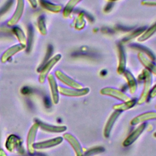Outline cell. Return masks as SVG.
Wrapping results in <instances>:
<instances>
[{"label": "cell", "mask_w": 156, "mask_h": 156, "mask_svg": "<svg viewBox=\"0 0 156 156\" xmlns=\"http://www.w3.org/2000/svg\"><path fill=\"white\" fill-rule=\"evenodd\" d=\"M143 85L138 99L136 101V104L142 105L144 104L149 98V93L152 85V74L146 69L143 71Z\"/></svg>", "instance_id": "1"}, {"label": "cell", "mask_w": 156, "mask_h": 156, "mask_svg": "<svg viewBox=\"0 0 156 156\" xmlns=\"http://www.w3.org/2000/svg\"><path fill=\"white\" fill-rule=\"evenodd\" d=\"M62 58V55L60 54H57L54 55L53 57L50 58L44 65L38 71L40 72V76L38 78V80L41 83L44 82L46 78L49 74V72L52 69V68Z\"/></svg>", "instance_id": "2"}, {"label": "cell", "mask_w": 156, "mask_h": 156, "mask_svg": "<svg viewBox=\"0 0 156 156\" xmlns=\"http://www.w3.org/2000/svg\"><path fill=\"white\" fill-rule=\"evenodd\" d=\"M99 93L103 96L112 97L121 102H126L131 99L128 94L122 91L119 89L114 87H104L100 90Z\"/></svg>", "instance_id": "3"}, {"label": "cell", "mask_w": 156, "mask_h": 156, "mask_svg": "<svg viewBox=\"0 0 156 156\" xmlns=\"http://www.w3.org/2000/svg\"><path fill=\"white\" fill-rule=\"evenodd\" d=\"M58 92L62 95L71 98H79L87 95L90 92V88L83 87L82 89H74L69 87L58 86Z\"/></svg>", "instance_id": "4"}, {"label": "cell", "mask_w": 156, "mask_h": 156, "mask_svg": "<svg viewBox=\"0 0 156 156\" xmlns=\"http://www.w3.org/2000/svg\"><path fill=\"white\" fill-rule=\"evenodd\" d=\"M54 74L59 81H60L62 83H63L69 88L74 89H82L83 88L82 84H80L71 77L68 76L60 70H56Z\"/></svg>", "instance_id": "5"}, {"label": "cell", "mask_w": 156, "mask_h": 156, "mask_svg": "<svg viewBox=\"0 0 156 156\" xmlns=\"http://www.w3.org/2000/svg\"><path fill=\"white\" fill-rule=\"evenodd\" d=\"M146 127V123H142L139 124V126L133 130L123 141L122 146L124 147H129L132 145L143 133Z\"/></svg>", "instance_id": "6"}, {"label": "cell", "mask_w": 156, "mask_h": 156, "mask_svg": "<svg viewBox=\"0 0 156 156\" xmlns=\"http://www.w3.org/2000/svg\"><path fill=\"white\" fill-rule=\"evenodd\" d=\"M63 138L70 144L76 156H84L82 145L75 136L69 133H65L63 134Z\"/></svg>", "instance_id": "7"}, {"label": "cell", "mask_w": 156, "mask_h": 156, "mask_svg": "<svg viewBox=\"0 0 156 156\" xmlns=\"http://www.w3.org/2000/svg\"><path fill=\"white\" fill-rule=\"evenodd\" d=\"M16 7L11 18L7 21L8 26L12 27L15 26L21 19L24 9V0H16Z\"/></svg>", "instance_id": "8"}, {"label": "cell", "mask_w": 156, "mask_h": 156, "mask_svg": "<svg viewBox=\"0 0 156 156\" xmlns=\"http://www.w3.org/2000/svg\"><path fill=\"white\" fill-rule=\"evenodd\" d=\"M156 120V112L149 111L141 113L134 117L130 122L131 126H135L149 121Z\"/></svg>", "instance_id": "9"}, {"label": "cell", "mask_w": 156, "mask_h": 156, "mask_svg": "<svg viewBox=\"0 0 156 156\" xmlns=\"http://www.w3.org/2000/svg\"><path fill=\"white\" fill-rule=\"evenodd\" d=\"M121 112H119L117 111H114L110 115L108 119L107 120V122L104 126V130H103V135H104V138H109L111 132H112V130L113 127V126H114L116 121L117 120V119L121 115Z\"/></svg>", "instance_id": "10"}, {"label": "cell", "mask_w": 156, "mask_h": 156, "mask_svg": "<svg viewBox=\"0 0 156 156\" xmlns=\"http://www.w3.org/2000/svg\"><path fill=\"white\" fill-rule=\"evenodd\" d=\"M117 49L118 57L117 73L118 74H122L126 70V57L125 51L121 43L118 44Z\"/></svg>", "instance_id": "11"}, {"label": "cell", "mask_w": 156, "mask_h": 156, "mask_svg": "<svg viewBox=\"0 0 156 156\" xmlns=\"http://www.w3.org/2000/svg\"><path fill=\"white\" fill-rule=\"evenodd\" d=\"M47 78L50 87L52 102L54 104H57L59 101V92L55 78L52 74H49Z\"/></svg>", "instance_id": "12"}, {"label": "cell", "mask_w": 156, "mask_h": 156, "mask_svg": "<svg viewBox=\"0 0 156 156\" xmlns=\"http://www.w3.org/2000/svg\"><path fill=\"white\" fill-rule=\"evenodd\" d=\"M137 57L141 65L145 68V69L156 76V64L154 63L152 60L149 59L144 54L141 52H138Z\"/></svg>", "instance_id": "13"}, {"label": "cell", "mask_w": 156, "mask_h": 156, "mask_svg": "<svg viewBox=\"0 0 156 156\" xmlns=\"http://www.w3.org/2000/svg\"><path fill=\"white\" fill-rule=\"evenodd\" d=\"M63 140V138L62 136H58L54 138H52L48 140L43 141L41 142L34 143L33 147L34 149H47L56 146L60 143H62Z\"/></svg>", "instance_id": "14"}, {"label": "cell", "mask_w": 156, "mask_h": 156, "mask_svg": "<svg viewBox=\"0 0 156 156\" xmlns=\"http://www.w3.org/2000/svg\"><path fill=\"white\" fill-rule=\"evenodd\" d=\"M25 47L21 44H17L13 45L9 48H8L2 55L1 57V60L2 63H5L8 61L13 55L18 53V52L22 51Z\"/></svg>", "instance_id": "15"}, {"label": "cell", "mask_w": 156, "mask_h": 156, "mask_svg": "<svg viewBox=\"0 0 156 156\" xmlns=\"http://www.w3.org/2000/svg\"><path fill=\"white\" fill-rule=\"evenodd\" d=\"M37 123L42 130L48 132L62 133V132H65L67 130V127L65 126H54V125L48 124L40 121L37 122Z\"/></svg>", "instance_id": "16"}, {"label": "cell", "mask_w": 156, "mask_h": 156, "mask_svg": "<svg viewBox=\"0 0 156 156\" xmlns=\"http://www.w3.org/2000/svg\"><path fill=\"white\" fill-rule=\"evenodd\" d=\"M123 74L126 79L129 93L132 94H135L138 88V84L135 77L130 71L127 69L124 71Z\"/></svg>", "instance_id": "17"}, {"label": "cell", "mask_w": 156, "mask_h": 156, "mask_svg": "<svg viewBox=\"0 0 156 156\" xmlns=\"http://www.w3.org/2000/svg\"><path fill=\"white\" fill-rule=\"evenodd\" d=\"M38 127H39V126L37 122L35 124H34L30 128V129L28 135H27V149H28L29 152H30L31 154L33 153L34 151V148L33 147V145L34 144V142L36 133H37Z\"/></svg>", "instance_id": "18"}, {"label": "cell", "mask_w": 156, "mask_h": 156, "mask_svg": "<svg viewBox=\"0 0 156 156\" xmlns=\"http://www.w3.org/2000/svg\"><path fill=\"white\" fill-rule=\"evenodd\" d=\"M136 104V101L135 99H130L129 101L122 102V103L115 104L113 106V109L114 111H117L119 112H123L132 108Z\"/></svg>", "instance_id": "19"}, {"label": "cell", "mask_w": 156, "mask_h": 156, "mask_svg": "<svg viewBox=\"0 0 156 156\" xmlns=\"http://www.w3.org/2000/svg\"><path fill=\"white\" fill-rule=\"evenodd\" d=\"M40 3L44 9L53 13H58L63 10L61 5L52 3L47 0H40Z\"/></svg>", "instance_id": "20"}, {"label": "cell", "mask_w": 156, "mask_h": 156, "mask_svg": "<svg viewBox=\"0 0 156 156\" xmlns=\"http://www.w3.org/2000/svg\"><path fill=\"white\" fill-rule=\"evenodd\" d=\"M82 0H69L66 5L63 8L62 13L64 17H68L74 10L76 6Z\"/></svg>", "instance_id": "21"}, {"label": "cell", "mask_w": 156, "mask_h": 156, "mask_svg": "<svg viewBox=\"0 0 156 156\" xmlns=\"http://www.w3.org/2000/svg\"><path fill=\"white\" fill-rule=\"evenodd\" d=\"M156 32V23L152 25L144 32H143L141 35L138 38V42H144L149 39Z\"/></svg>", "instance_id": "22"}, {"label": "cell", "mask_w": 156, "mask_h": 156, "mask_svg": "<svg viewBox=\"0 0 156 156\" xmlns=\"http://www.w3.org/2000/svg\"><path fill=\"white\" fill-rule=\"evenodd\" d=\"M13 32L17 37L20 44L24 46L25 48L27 45V38H26V36L23 32V31L21 30V29L19 27L15 26L13 28Z\"/></svg>", "instance_id": "23"}, {"label": "cell", "mask_w": 156, "mask_h": 156, "mask_svg": "<svg viewBox=\"0 0 156 156\" xmlns=\"http://www.w3.org/2000/svg\"><path fill=\"white\" fill-rule=\"evenodd\" d=\"M38 28L40 34L43 35L47 34V29L45 24V17L44 15H41L38 18Z\"/></svg>", "instance_id": "24"}, {"label": "cell", "mask_w": 156, "mask_h": 156, "mask_svg": "<svg viewBox=\"0 0 156 156\" xmlns=\"http://www.w3.org/2000/svg\"><path fill=\"white\" fill-rule=\"evenodd\" d=\"M34 39V30L31 25H29L27 29V45H26V51L27 52L30 51L31 46L32 45Z\"/></svg>", "instance_id": "25"}, {"label": "cell", "mask_w": 156, "mask_h": 156, "mask_svg": "<svg viewBox=\"0 0 156 156\" xmlns=\"http://www.w3.org/2000/svg\"><path fill=\"white\" fill-rule=\"evenodd\" d=\"M131 46L136 49L140 50L141 51V52L144 54L151 60H154L155 59V57H154V54L152 53V52L151 51L149 50V49H147L143 46L138 45V44H134V45H132Z\"/></svg>", "instance_id": "26"}, {"label": "cell", "mask_w": 156, "mask_h": 156, "mask_svg": "<svg viewBox=\"0 0 156 156\" xmlns=\"http://www.w3.org/2000/svg\"><path fill=\"white\" fill-rule=\"evenodd\" d=\"M13 3V0H8L6 3L0 9V16L5 13L9 9L12 7Z\"/></svg>", "instance_id": "27"}, {"label": "cell", "mask_w": 156, "mask_h": 156, "mask_svg": "<svg viewBox=\"0 0 156 156\" xmlns=\"http://www.w3.org/2000/svg\"><path fill=\"white\" fill-rule=\"evenodd\" d=\"M52 51H53V49H52V46L51 45H49L48 46V49H47V52H46V55H45V57H44V60H43V62H42V63H41V65H40V66L38 68V70L37 71H38L44 65V63H46L48 60H49V58L51 57V55H52Z\"/></svg>", "instance_id": "28"}, {"label": "cell", "mask_w": 156, "mask_h": 156, "mask_svg": "<svg viewBox=\"0 0 156 156\" xmlns=\"http://www.w3.org/2000/svg\"><path fill=\"white\" fill-rule=\"evenodd\" d=\"M141 3L146 6H156V0H143Z\"/></svg>", "instance_id": "29"}, {"label": "cell", "mask_w": 156, "mask_h": 156, "mask_svg": "<svg viewBox=\"0 0 156 156\" xmlns=\"http://www.w3.org/2000/svg\"><path fill=\"white\" fill-rule=\"evenodd\" d=\"M155 97H156V84H155L153 87H152V88L149 93L150 98L153 99V98H155Z\"/></svg>", "instance_id": "30"}, {"label": "cell", "mask_w": 156, "mask_h": 156, "mask_svg": "<svg viewBox=\"0 0 156 156\" xmlns=\"http://www.w3.org/2000/svg\"><path fill=\"white\" fill-rule=\"evenodd\" d=\"M29 1V2L30 3V5L32 6V7L33 8H36L37 7L38 3L37 0H27Z\"/></svg>", "instance_id": "31"}, {"label": "cell", "mask_w": 156, "mask_h": 156, "mask_svg": "<svg viewBox=\"0 0 156 156\" xmlns=\"http://www.w3.org/2000/svg\"><path fill=\"white\" fill-rule=\"evenodd\" d=\"M22 90H24V91H22V93H23V94H26V93H27L29 91V88H26V87L23 88L22 89Z\"/></svg>", "instance_id": "32"}, {"label": "cell", "mask_w": 156, "mask_h": 156, "mask_svg": "<svg viewBox=\"0 0 156 156\" xmlns=\"http://www.w3.org/2000/svg\"><path fill=\"white\" fill-rule=\"evenodd\" d=\"M110 2H114V1H119V0H107Z\"/></svg>", "instance_id": "33"}, {"label": "cell", "mask_w": 156, "mask_h": 156, "mask_svg": "<svg viewBox=\"0 0 156 156\" xmlns=\"http://www.w3.org/2000/svg\"><path fill=\"white\" fill-rule=\"evenodd\" d=\"M153 136H154V138H156V132H155L154 133Z\"/></svg>", "instance_id": "34"}, {"label": "cell", "mask_w": 156, "mask_h": 156, "mask_svg": "<svg viewBox=\"0 0 156 156\" xmlns=\"http://www.w3.org/2000/svg\"><path fill=\"white\" fill-rule=\"evenodd\" d=\"M155 109H156V105H155Z\"/></svg>", "instance_id": "35"}]
</instances>
